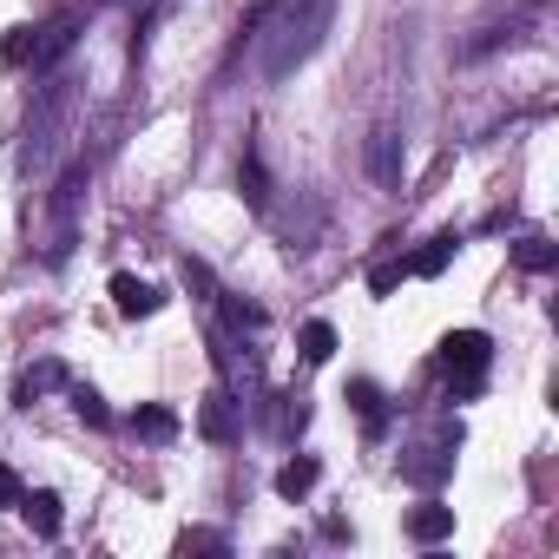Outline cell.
I'll use <instances>...</instances> for the list:
<instances>
[{
	"label": "cell",
	"instance_id": "22",
	"mask_svg": "<svg viewBox=\"0 0 559 559\" xmlns=\"http://www.w3.org/2000/svg\"><path fill=\"white\" fill-rule=\"evenodd\" d=\"M178 552H230V539L211 533V526H185V533H178Z\"/></svg>",
	"mask_w": 559,
	"mask_h": 559
},
{
	"label": "cell",
	"instance_id": "6",
	"mask_svg": "<svg viewBox=\"0 0 559 559\" xmlns=\"http://www.w3.org/2000/svg\"><path fill=\"white\" fill-rule=\"evenodd\" d=\"M198 435H204L211 448H230V441L243 435V421H237V402H230L224 389H211V395H198Z\"/></svg>",
	"mask_w": 559,
	"mask_h": 559
},
{
	"label": "cell",
	"instance_id": "9",
	"mask_svg": "<svg viewBox=\"0 0 559 559\" xmlns=\"http://www.w3.org/2000/svg\"><path fill=\"white\" fill-rule=\"evenodd\" d=\"M112 304H119L126 317H152V310L165 304V290L145 284V276H126V270H119V276H112Z\"/></svg>",
	"mask_w": 559,
	"mask_h": 559
},
{
	"label": "cell",
	"instance_id": "14",
	"mask_svg": "<svg viewBox=\"0 0 559 559\" xmlns=\"http://www.w3.org/2000/svg\"><path fill=\"white\" fill-rule=\"evenodd\" d=\"M21 513H27V526H34L40 539L60 533V493H47V487H40V493H21Z\"/></svg>",
	"mask_w": 559,
	"mask_h": 559
},
{
	"label": "cell",
	"instance_id": "23",
	"mask_svg": "<svg viewBox=\"0 0 559 559\" xmlns=\"http://www.w3.org/2000/svg\"><path fill=\"white\" fill-rule=\"evenodd\" d=\"M178 276H185V290H191V297H217V276H211V263L185 257V263H178Z\"/></svg>",
	"mask_w": 559,
	"mask_h": 559
},
{
	"label": "cell",
	"instance_id": "18",
	"mask_svg": "<svg viewBox=\"0 0 559 559\" xmlns=\"http://www.w3.org/2000/svg\"><path fill=\"white\" fill-rule=\"evenodd\" d=\"M513 257H520V270H533V276H546V270L559 263V250H552L546 237H520V243H513Z\"/></svg>",
	"mask_w": 559,
	"mask_h": 559
},
{
	"label": "cell",
	"instance_id": "17",
	"mask_svg": "<svg viewBox=\"0 0 559 559\" xmlns=\"http://www.w3.org/2000/svg\"><path fill=\"white\" fill-rule=\"evenodd\" d=\"M132 428H139L145 441H171V435H178V415H171V408H158V402H145V408L132 415Z\"/></svg>",
	"mask_w": 559,
	"mask_h": 559
},
{
	"label": "cell",
	"instance_id": "7",
	"mask_svg": "<svg viewBox=\"0 0 559 559\" xmlns=\"http://www.w3.org/2000/svg\"><path fill=\"white\" fill-rule=\"evenodd\" d=\"M408 539L415 546H441L448 533H454V507H441V500H421V507H408Z\"/></svg>",
	"mask_w": 559,
	"mask_h": 559
},
{
	"label": "cell",
	"instance_id": "10",
	"mask_svg": "<svg viewBox=\"0 0 559 559\" xmlns=\"http://www.w3.org/2000/svg\"><path fill=\"white\" fill-rule=\"evenodd\" d=\"M369 178L389 185V191L402 185V139H395V132H376V139H369Z\"/></svg>",
	"mask_w": 559,
	"mask_h": 559
},
{
	"label": "cell",
	"instance_id": "21",
	"mask_svg": "<svg viewBox=\"0 0 559 559\" xmlns=\"http://www.w3.org/2000/svg\"><path fill=\"white\" fill-rule=\"evenodd\" d=\"M73 415H80V421H86V428H112V408H106V402H99V395H93V389H86V382H80V389H73Z\"/></svg>",
	"mask_w": 559,
	"mask_h": 559
},
{
	"label": "cell",
	"instance_id": "1",
	"mask_svg": "<svg viewBox=\"0 0 559 559\" xmlns=\"http://www.w3.org/2000/svg\"><path fill=\"white\" fill-rule=\"evenodd\" d=\"M336 21V0H276L263 8L250 27H257V47H263V80H290L330 34Z\"/></svg>",
	"mask_w": 559,
	"mask_h": 559
},
{
	"label": "cell",
	"instance_id": "8",
	"mask_svg": "<svg viewBox=\"0 0 559 559\" xmlns=\"http://www.w3.org/2000/svg\"><path fill=\"white\" fill-rule=\"evenodd\" d=\"M448 467H454V441L441 435L435 448H415L408 461H402V474L415 480V487H435V480H448Z\"/></svg>",
	"mask_w": 559,
	"mask_h": 559
},
{
	"label": "cell",
	"instance_id": "3",
	"mask_svg": "<svg viewBox=\"0 0 559 559\" xmlns=\"http://www.w3.org/2000/svg\"><path fill=\"white\" fill-rule=\"evenodd\" d=\"M86 158H73L67 165V178L53 185V237H47V257L53 263H67V250H73V217H80V198H86Z\"/></svg>",
	"mask_w": 559,
	"mask_h": 559
},
{
	"label": "cell",
	"instance_id": "4",
	"mask_svg": "<svg viewBox=\"0 0 559 559\" xmlns=\"http://www.w3.org/2000/svg\"><path fill=\"white\" fill-rule=\"evenodd\" d=\"M60 119H67V80L40 99V112L27 119V145H21V165L27 171H47V158H53V145H60Z\"/></svg>",
	"mask_w": 559,
	"mask_h": 559
},
{
	"label": "cell",
	"instance_id": "12",
	"mask_svg": "<svg viewBox=\"0 0 559 559\" xmlns=\"http://www.w3.org/2000/svg\"><path fill=\"white\" fill-rule=\"evenodd\" d=\"M53 389H67V369H60V362L47 356V362H34V369L21 376V389H14V402H21V408H34V402H40V395H53Z\"/></svg>",
	"mask_w": 559,
	"mask_h": 559
},
{
	"label": "cell",
	"instance_id": "19",
	"mask_svg": "<svg viewBox=\"0 0 559 559\" xmlns=\"http://www.w3.org/2000/svg\"><path fill=\"white\" fill-rule=\"evenodd\" d=\"M448 257H454V237H435L428 250H415V257H408V276H441V270H448Z\"/></svg>",
	"mask_w": 559,
	"mask_h": 559
},
{
	"label": "cell",
	"instance_id": "5",
	"mask_svg": "<svg viewBox=\"0 0 559 559\" xmlns=\"http://www.w3.org/2000/svg\"><path fill=\"white\" fill-rule=\"evenodd\" d=\"M73 40H80V8H60L47 27H34V60H27V67H34V73H53V67L73 53Z\"/></svg>",
	"mask_w": 559,
	"mask_h": 559
},
{
	"label": "cell",
	"instance_id": "2",
	"mask_svg": "<svg viewBox=\"0 0 559 559\" xmlns=\"http://www.w3.org/2000/svg\"><path fill=\"white\" fill-rule=\"evenodd\" d=\"M487 362H493L487 330H448V336H441V369H448V389H454V395H480Z\"/></svg>",
	"mask_w": 559,
	"mask_h": 559
},
{
	"label": "cell",
	"instance_id": "11",
	"mask_svg": "<svg viewBox=\"0 0 559 559\" xmlns=\"http://www.w3.org/2000/svg\"><path fill=\"white\" fill-rule=\"evenodd\" d=\"M237 191H243L250 211H270V171H263V152H257V145L237 158Z\"/></svg>",
	"mask_w": 559,
	"mask_h": 559
},
{
	"label": "cell",
	"instance_id": "25",
	"mask_svg": "<svg viewBox=\"0 0 559 559\" xmlns=\"http://www.w3.org/2000/svg\"><path fill=\"white\" fill-rule=\"evenodd\" d=\"M224 323L243 336V330H263V310H257V304H243V297H224Z\"/></svg>",
	"mask_w": 559,
	"mask_h": 559
},
{
	"label": "cell",
	"instance_id": "16",
	"mask_svg": "<svg viewBox=\"0 0 559 559\" xmlns=\"http://www.w3.org/2000/svg\"><path fill=\"white\" fill-rule=\"evenodd\" d=\"M408 284V257H382V263H369V290L376 297H395Z\"/></svg>",
	"mask_w": 559,
	"mask_h": 559
},
{
	"label": "cell",
	"instance_id": "24",
	"mask_svg": "<svg viewBox=\"0 0 559 559\" xmlns=\"http://www.w3.org/2000/svg\"><path fill=\"white\" fill-rule=\"evenodd\" d=\"M0 60H8V67H27V60H34V27H8V40H0Z\"/></svg>",
	"mask_w": 559,
	"mask_h": 559
},
{
	"label": "cell",
	"instance_id": "15",
	"mask_svg": "<svg viewBox=\"0 0 559 559\" xmlns=\"http://www.w3.org/2000/svg\"><path fill=\"white\" fill-rule=\"evenodd\" d=\"M343 402H349V408H356V415H362L369 428H389V408H382V389H376V382H362V376H356Z\"/></svg>",
	"mask_w": 559,
	"mask_h": 559
},
{
	"label": "cell",
	"instance_id": "13",
	"mask_svg": "<svg viewBox=\"0 0 559 559\" xmlns=\"http://www.w3.org/2000/svg\"><path fill=\"white\" fill-rule=\"evenodd\" d=\"M317 480H323V467H317L310 454H297V461H284V467H276V493H284V500H304Z\"/></svg>",
	"mask_w": 559,
	"mask_h": 559
},
{
	"label": "cell",
	"instance_id": "26",
	"mask_svg": "<svg viewBox=\"0 0 559 559\" xmlns=\"http://www.w3.org/2000/svg\"><path fill=\"white\" fill-rule=\"evenodd\" d=\"M21 493H27V487H21V474L0 461V507H21Z\"/></svg>",
	"mask_w": 559,
	"mask_h": 559
},
{
	"label": "cell",
	"instance_id": "20",
	"mask_svg": "<svg viewBox=\"0 0 559 559\" xmlns=\"http://www.w3.org/2000/svg\"><path fill=\"white\" fill-rule=\"evenodd\" d=\"M297 349H304V362H330V356H336V330H330V323H304Z\"/></svg>",
	"mask_w": 559,
	"mask_h": 559
},
{
	"label": "cell",
	"instance_id": "27",
	"mask_svg": "<svg viewBox=\"0 0 559 559\" xmlns=\"http://www.w3.org/2000/svg\"><path fill=\"white\" fill-rule=\"evenodd\" d=\"M276 421H284V428H304V421H310V408H304V395H284V415H276Z\"/></svg>",
	"mask_w": 559,
	"mask_h": 559
}]
</instances>
